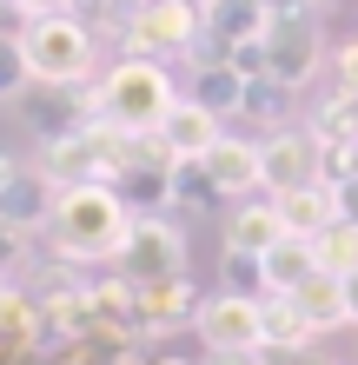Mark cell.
Here are the masks:
<instances>
[{
    "instance_id": "1",
    "label": "cell",
    "mask_w": 358,
    "mask_h": 365,
    "mask_svg": "<svg viewBox=\"0 0 358 365\" xmlns=\"http://www.w3.org/2000/svg\"><path fill=\"white\" fill-rule=\"evenodd\" d=\"M133 220L139 212L126 206V192L113 180H80V186H60L47 240H53L60 259H73V266H107V259H120Z\"/></svg>"
},
{
    "instance_id": "2",
    "label": "cell",
    "mask_w": 358,
    "mask_h": 365,
    "mask_svg": "<svg viewBox=\"0 0 358 365\" xmlns=\"http://www.w3.org/2000/svg\"><path fill=\"white\" fill-rule=\"evenodd\" d=\"M173 100H179L173 67H166V60H146V53H120L113 67L93 80V120H107V126H120V133H133V140H153Z\"/></svg>"
},
{
    "instance_id": "3",
    "label": "cell",
    "mask_w": 358,
    "mask_h": 365,
    "mask_svg": "<svg viewBox=\"0 0 358 365\" xmlns=\"http://www.w3.org/2000/svg\"><path fill=\"white\" fill-rule=\"evenodd\" d=\"M20 53H27L33 87H47V93L93 87V73H100V34L80 14H33L27 34H20Z\"/></svg>"
},
{
    "instance_id": "4",
    "label": "cell",
    "mask_w": 358,
    "mask_h": 365,
    "mask_svg": "<svg viewBox=\"0 0 358 365\" xmlns=\"http://www.w3.org/2000/svg\"><path fill=\"white\" fill-rule=\"evenodd\" d=\"M120 40H126V53H146V60H199L206 14L186 7V0H139L120 20Z\"/></svg>"
},
{
    "instance_id": "5",
    "label": "cell",
    "mask_w": 358,
    "mask_h": 365,
    "mask_svg": "<svg viewBox=\"0 0 358 365\" xmlns=\"http://www.w3.org/2000/svg\"><path fill=\"white\" fill-rule=\"evenodd\" d=\"M319 67H325L319 14H312V7L272 14V20H265V80H279V87H292V93H299Z\"/></svg>"
},
{
    "instance_id": "6",
    "label": "cell",
    "mask_w": 358,
    "mask_h": 365,
    "mask_svg": "<svg viewBox=\"0 0 358 365\" xmlns=\"http://www.w3.org/2000/svg\"><path fill=\"white\" fill-rule=\"evenodd\" d=\"M325 180V146L312 140V126H272L259 140V192H299Z\"/></svg>"
},
{
    "instance_id": "7",
    "label": "cell",
    "mask_w": 358,
    "mask_h": 365,
    "mask_svg": "<svg viewBox=\"0 0 358 365\" xmlns=\"http://www.w3.org/2000/svg\"><path fill=\"white\" fill-rule=\"evenodd\" d=\"M259 299L265 292H213V299H199L193 332L206 339V352H265Z\"/></svg>"
},
{
    "instance_id": "8",
    "label": "cell",
    "mask_w": 358,
    "mask_h": 365,
    "mask_svg": "<svg viewBox=\"0 0 358 365\" xmlns=\"http://www.w3.org/2000/svg\"><path fill=\"white\" fill-rule=\"evenodd\" d=\"M120 266H126L133 286H146V279H179V272H186V240H179V226L139 212L133 232H126V246H120Z\"/></svg>"
},
{
    "instance_id": "9",
    "label": "cell",
    "mask_w": 358,
    "mask_h": 365,
    "mask_svg": "<svg viewBox=\"0 0 358 365\" xmlns=\"http://www.w3.org/2000/svg\"><path fill=\"white\" fill-rule=\"evenodd\" d=\"M226 133V126H219V113H213V106H199L193 93H179L173 106H166V120H159V153L166 160H206V153H213V140Z\"/></svg>"
},
{
    "instance_id": "10",
    "label": "cell",
    "mask_w": 358,
    "mask_h": 365,
    "mask_svg": "<svg viewBox=\"0 0 358 365\" xmlns=\"http://www.w3.org/2000/svg\"><path fill=\"white\" fill-rule=\"evenodd\" d=\"M285 240V212H279V200H239L233 212H226V252L233 259H265L272 246Z\"/></svg>"
},
{
    "instance_id": "11",
    "label": "cell",
    "mask_w": 358,
    "mask_h": 365,
    "mask_svg": "<svg viewBox=\"0 0 358 365\" xmlns=\"http://www.w3.org/2000/svg\"><path fill=\"white\" fill-rule=\"evenodd\" d=\"M199 166H206V180H213V192H226V200H252V192H259V140L219 133Z\"/></svg>"
},
{
    "instance_id": "12",
    "label": "cell",
    "mask_w": 358,
    "mask_h": 365,
    "mask_svg": "<svg viewBox=\"0 0 358 365\" xmlns=\"http://www.w3.org/2000/svg\"><path fill=\"white\" fill-rule=\"evenodd\" d=\"M53 200H60V186L40 173V166H20V173L0 186V220H7V226H20V232H47Z\"/></svg>"
},
{
    "instance_id": "13",
    "label": "cell",
    "mask_w": 358,
    "mask_h": 365,
    "mask_svg": "<svg viewBox=\"0 0 358 365\" xmlns=\"http://www.w3.org/2000/svg\"><path fill=\"white\" fill-rule=\"evenodd\" d=\"M265 7L259 0H213L206 7V53L199 60H219V53H233V47H246V40H265Z\"/></svg>"
},
{
    "instance_id": "14",
    "label": "cell",
    "mask_w": 358,
    "mask_h": 365,
    "mask_svg": "<svg viewBox=\"0 0 358 365\" xmlns=\"http://www.w3.org/2000/svg\"><path fill=\"white\" fill-rule=\"evenodd\" d=\"M292 306L312 319V332H339V326H352L345 279H339V272H325V266L312 272V279H299V286H292Z\"/></svg>"
},
{
    "instance_id": "15",
    "label": "cell",
    "mask_w": 358,
    "mask_h": 365,
    "mask_svg": "<svg viewBox=\"0 0 358 365\" xmlns=\"http://www.w3.org/2000/svg\"><path fill=\"white\" fill-rule=\"evenodd\" d=\"M279 212H285V232H305V240H319L332 220H345L339 206V186L319 180V186H299V192H279Z\"/></svg>"
},
{
    "instance_id": "16",
    "label": "cell",
    "mask_w": 358,
    "mask_h": 365,
    "mask_svg": "<svg viewBox=\"0 0 358 365\" xmlns=\"http://www.w3.org/2000/svg\"><path fill=\"white\" fill-rule=\"evenodd\" d=\"M312 272H319V246H312L305 232H285V240L259 259V292H292Z\"/></svg>"
},
{
    "instance_id": "17",
    "label": "cell",
    "mask_w": 358,
    "mask_h": 365,
    "mask_svg": "<svg viewBox=\"0 0 358 365\" xmlns=\"http://www.w3.org/2000/svg\"><path fill=\"white\" fill-rule=\"evenodd\" d=\"M259 319H265V352H305L312 339V319L292 306V292H265L259 299Z\"/></svg>"
},
{
    "instance_id": "18",
    "label": "cell",
    "mask_w": 358,
    "mask_h": 365,
    "mask_svg": "<svg viewBox=\"0 0 358 365\" xmlns=\"http://www.w3.org/2000/svg\"><path fill=\"white\" fill-rule=\"evenodd\" d=\"M193 100L199 106H213V113H239V100H246V73L233 67V60H193Z\"/></svg>"
},
{
    "instance_id": "19",
    "label": "cell",
    "mask_w": 358,
    "mask_h": 365,
    "mask_svg": "<svg viewBox=\"0 0 358 365\" xmlns=\"http://www.w3.org/2000/svg\"><path fill=\"white\" fill-rule=\"evenodd\" d=\"M312 246H319V266H325V272H339V279L358 272V220H332Z\"/></svg>"
},
{
    "instance_id": "20",
    "label": "cell",
    "mask_w": 358,
    "mask_h": 365,
    "mask_svg": "<svg viewBox=\"0 0 358 365\" xmlns=\"http://www.w3.org/2000/svg\"><path fill=\"white\" fill-rule=\"evenodd\" d=\"M33 87V73H27V53H20V40H0V106L20 100Z\"/></svg>"
},
{
    "instance_id": "21",
    "label": "cell",
    "mask_w": 358,
    "mask_h": 365,
    "mask_svg": "<svg viewBox=\"0 0 358 365\" xmlns=\"http://www.w3.org/2000/svg\"><path fill=\"white\" fill-rule=\"evenodd\" d=\"M285 93H292V87H279V80H265V73H259V80H246L239 113H252V120H259V113H265V120H279V113H285Z\"/></svg>"
},
{
    "instance_id": "22",
    "label": "cell",
    "mask_w": 358,
    "mask_h": 365,
    "mask_svg": "<svg viewBox=\"0 0 358 365\" xmlns=\"http://www.w3.org/2000/svg\"><path fill=\"white\" fill-rule=\"evenodd\" d=\"M193 200H213V180L199 160H173V206H193Z\"/></svg>"
},
{
    "instance_id": "23",
    "label": "cell",
    "mask_w": 358,
    "mask_h": 365,
    "mask_svg": "<svg viewBox=\"0 0 358 365\" xmlns=\"http://www.w3.org/2000/svg\"><path fill=\"white\" fill-rule=\"evenodd\" d=\"M27 240H33V232H20V226L0 220V272H7V279H14V266H27Z\"/></svg>"
},
{
    "instance_id": "24",
    "label": "cell",
    "mask_w": 358,
    "mask_h": 365,
    "mask_svg": "<svg viewBox=\"0 0 358 365\" xmlns=\"http://www.w3.org/2000/svg\"><path fill=\"white\" fill-rule=\"evenodd\" d=\"M27 7H20V0H0V40H20V34H27Z\"/></svg>"
},
{
    "instance_id": "25",
    "label": "cell",
    "mask_w": 358,
    "mask_h": 365,
    "mask_svg": "<svg viewBox=\"0 0 358 365\" xmlns=\"http://www.w3.org/2000/svg\"><path fill=\"white\" fill-rule=\"evenodd\" d=\"M272 352H213V365H265Z\"/></svg>"
},
{
    "instance_id": "26",
    "label": "cell",
    "mask_w": 358,
    "mask_h": 365,
    "mask_svg": "<svg viewBox=\"0 0 358 365\" xmlns=\"http://www.w3.org/2000/svg\"><path fill=\"white\" fill-rule=\"evenodd\" d=\"M27 14H73V0H20Z\"/></svg>"
},
{
    "instance_id": "27",
    "label": "cell",
    "mask_w": 358,
    "mask_h": 365,
    "mask_svg": "<svg viewBox=\"0 0 358 365\" xmlns=\"http://www.w3.org/2000/svg\"><path fill=\"white\" fill-rule=\"evenodd\" d=\"M345 306H352V326H358V272H345Z\"/></svg>"
},
{
    "instance_id": "28",
    "label": "cell",
    "mask_w": 358,
    "mask_h": 365,
    "mask_svg": "<svg viewBox=\"0 0 358 365\" xmlns=\"http://www.w3.org/2000/svg\"><path fill=\"white\" fill-rule=\"evenodd\" d=\"M20 166H27V160H14V153H0V186H7V180L20 173Z\"/></svg>"
},
{
    "instance_id": "29",
    "label": "cell",
    "mask_w": 358,
    "mask_h": 365,
    "mask_svg": "<svg viewBox=\"0 0 358 365\" xmlns=\"http://www.w3.org/2000/svg\"><path fill=\"white\" fill-rule=\"evenodd\" d=\"M107 7H113V14L126 20V14H133V7H139V0H107Z\"/></svg>"
},
{
    "instance_id": "30",
    "label": "cell",
    "mask_w": 358,
    "mask_h": 365,
    "mask_svg": "<svg viewBox=\"0 0 358 365\" xmlns=\"http://www.w3.org/2000/svg\"><path fill=\"white\" fill-rule=\"evenodd\" d=\"M7 292H14V279H7V272H0V299H7Z\"/></svg>"
},
{
    "instance_id": "31",
    "label": "cell",
    "mask_w": 358,
    "mask_h": 365,
    "mask_svg": "<svg viewBox=\"0 0 358 365\" xmlns=\"http://www.w3.org/2000/svg\"><path fill=\"white\" fill-rule=\"evenodd\" d=\"M186 7H199V14H206V7H213V0H186Z\"/></svg>"
},
{
    "instance_id": "32",
    "label": "cell",
    "mask_w": 358,
    "mask_h": 365,
    "mask_svg": "<svg viewBox=\"0 0 358 365\" xmlns=\"http://www.w3.org/2000/svg\"><path fill=\"white\" fill-rule=\"evenodd\" d=\"M299 7H332V0H299Z\"/></svg>"
},
{
    "instance_id": "33",
    "label": "cell",
    "mask_w": 358,
    "mask_h": 365,
    "mask_svg": "<svg viewBox=\"0 0 358 365\" xmlns=\"http://www.w3.org/2000/svg\"><path fill=\"white\" fill-rule=\"evenodd\" d=\"M166 365H179V359H166Z\"/></svg>"
}]
</instances>
